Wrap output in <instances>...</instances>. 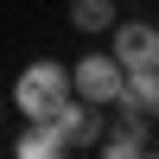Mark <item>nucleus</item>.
Here are the masks:
<instances>
[{
	"instance_id": "nucleus-1",
	"label": "nucleus",
	"mask_w": 159,
	"mask_h": 159,
	"mask_svg": "<svg viewBox=\"0 0 159 159\" xmlns=\"http://www.w3.org/2000/svg\"><path fill=\"white\" fill-rule=\"evenodd\" d=\"M64 96H70V64H64V57H32L19 76H13L7 108L19 115V121H51Z\"/></svg>"
},
{
	"instance_id": "nucleus-2",
	"label": "nucleus",
	"mask_w": 159,
	"mask_h": 159,
	"mask_svg": "<svg viewBox=\"0 0 159 159\" xmlns=\"http://www.w3.org/2000/svg\"><path fill=\"white\" fill-rule=\"evenodd\" d=\"M121 83H127V70L108 57V51H83V57L70 64V96L96 102V108H108V102L121 96Z\"/></svg>"
},
{
	"instance_id": "nucleus-3",
	"label": "nucleus",
	"mask_w": 159,
	"mask_h": 159,
	"mask_svg": "<svg viewBox=\"0 0 159 159\" xmlns=\"http://www.w3.org/2000/svg\"><path fill=\"white\" fill-rule=\"evenodd\" d=\"M102 38H108V57L121 64V70H147V64H159V25H153V19H115Z\"/></svg>"
},
{
	"instance_id": "nucleus-4",
	"label": "nucleus",
	"mask_w": 159,
	"mask_h": 159,
	"mask_svg": "<svg viewBox=\"0 0 159 159\" xmlns=\"http://www.w3.org/2000/svg\"><path fill=\"white\" fill-rule=\"evenodd\" d=\"M51 127H57V134H64V147H96V140H102V127H108V115H102L96 108V102H83V96H64L57 102V115H51Z\"/></svg>"
},
{
	"instance_id": "nucleus-5",
	"label": "nucleus",
	"mask_w": 159,
	"mask_h": 159,
	"mask_svg": "<svg viewBox=\"0 0 159 159\" xmlns=\"http://www.w3.org/2000/svg\"><path fill=\"white\" fill-rule=\"evenodd\" d=\"M13 153H19V159H64L70 147H64V134H57L51 121H25L19 140H13Z\"/></svg>"
},
{
	"instance_id": "nucleus-6",
	"label": "nucleus",
	"mask_w": 159,
	"mask_h": 159,
	"mask_svg": "<svg viewBox=\"0 0 159 159\" xmlns=\"http://www.w3.org/2000/svg\"><path fill=\"white\" fill-rule=\"evenodd\" d=\"M115 102H127V108H140V115H159V64H147V70H127V83H121V96ZM108 102V108H115Z\"/></svg>"
},
{
	"instance_id": "nucleus-7",
	"label": "nucleus",
	"mask_w": 159,
	"mask_h": 159,
	"mask_svg": "<svg viewBox=\"0 0 159 159\" xmlns=\"http://www.w3.org/2000/svg\"><path fill=\"white\" fill-rule=\"evenodd\" d=\"M115 19H121V7H115V0H70V25H76L83 38H102Z\"/></svg>"
},
{
	"instance_id": "nucleus-8",
	"label": "nucleus",
	"mask_w": 159,
	"mask_h": 159,
	"mask_svg": "<svg viewBox=\"0 0 159 159\" xmlns=\"http://www.w3.org/2000/svg\"><path fill=\"white\" fill-rule=\"evenodd\" d=\"M0 121H7V89H0Z\"/></svg>"
}]
</instances>
